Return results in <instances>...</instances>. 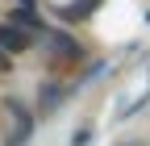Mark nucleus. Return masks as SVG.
Instances as JSON below:
<instances>
[{
    "instance_id": "obj_1",
    "label": "nucleus",
    "mask_w": 150,
    "mask_h": 146,
    "mask_svg": "<svg viewBox=\"0 0 150 146\" xmlns=\"http://www.w3.org/2000/svg\"><path fill=\"white\" fill-rule=\"evenodd\" d=\"M33 46V33H25V29H17V25H0V50H4L8 54V59H13V54H25Z\"/></svg>"
},
{
    "instance_id": "obj_3",
    "label": "nucleus",
    "mask_w": 150,
    "mask_h": 146,
    "mask_svg": "<svg viewBox=\"0 0 150 146\" xmlns=\"http://www.w3.org/2000/svg\"><path fill=\"white\" fill-rule=\"evenodd\" d=\"M96 9H100V0H75V4L59 9V17H63V21H83V17L96 13Z\"/></svg>"
},
{
    "instance_id": "obj_5",
    "label": "nucleus",
    "mask_w": 150,
    "mask_h": 146,
    "mask_svg": "<svg viewBox=\"0 0 150 146\" xmlns=\"http://www.w3.org/2000/svg\"><path fill=\"white\" fill-rule=\"evenodd\" d=\"M8 67H13V59H8L4 50H0V71H8Z\"/></svg>"
},
{
    "instance_id": "obj_2",
    "label": "nucleus",
    "mask_w": 150,
    "mask_h": 146,
    "mask_svg": "<svg viewBox=\"0 0 150 146\" xmlns=\"http://www.w3.org/2000/svg\"><path fill=\"white\" fill-rule=\"evenodd\" d=\"M8 108H13V134L4 138V146H25V142H29V134H33V117H29L17 100H8Z\"/></svg>"
},
{
    "instance_id": "obj_6",
    "label": "nucleus",
    "mask_w": 150,
    "mask_h": 146,
    "mask_svg": "<svg viewBox=\"0 0 150 146\" xmlns=\"http://www.w3.org/2000/svg\"><path fill=\"white\" fill-rule=\"evenodd\" d=\"M129 146H134V142H129Z\"/></svg>"
},
{
    "instance_id": "obj_4",
    "label": "nucleus",
    "mask_w": 150,
    "mask_h": 146,
    "mask_svg": "<svg viewBox=\"0 0 150 146\" xmlns=\"http://www.w3.org/2000/svg\"><path fill=\"white\" fill-rule=\"evenodd\" d=\"M8 25H17V29H25V33H33V29H42V21H38V13H29V9H13V13H8Z\"/></svg>"
}]
</instances>
